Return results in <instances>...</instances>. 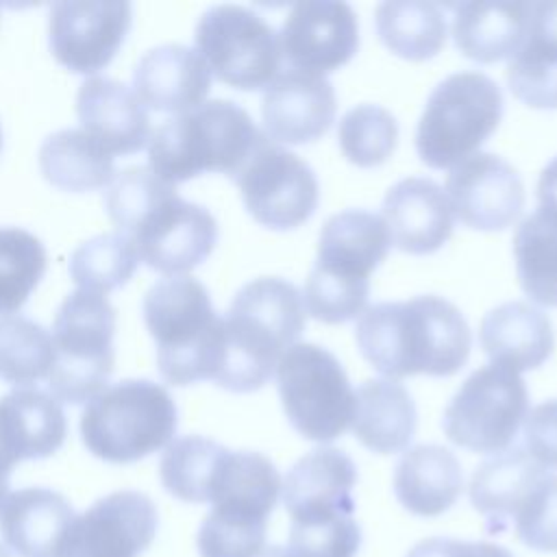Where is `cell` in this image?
Wrapping results in <instances>:
<instances>
[{
  "mask_svg": "<svg viewBox=\"0 0 557 557\" xmlns=\"http://www.w3.org/2000/svg\"><path fill=\"white\" fill-rule=\"evenodd\" d=\"M355 339L363 359L392 381L411 374L450 376L463 368L472 346L461 311L435 294L366 307Z\"/></svg>",
  "mask_w": 557,
  "mask_h": 557,
  "instance_id": "6da1fadb",
  "label": "cell"
},
{
  "mask_svg": "<svg viewBox=\"0 0 557 557\" xmlns=\"http://www.w3.org/2000/svg\"><path fill=\"white\" fill-rule=\"evenodd\" d=\"M305 300L294 283L278 276L246 283L222 318L224 357L215 385L237 394L263 387L281 355L305 331Z\"/></svg>",
  "mask_w": 557,
  "mask_h": 557,
  "instance_id": "7a4b0ae2",
  "label": "cell"
},
{
  "mask_svg": "<svg viewBox=\"0 0 557 557\" xmlns=\"http://www.w3.org/2000/svg\"><path fill=\"white\" fill-rule=\"evenodd\" d=\"M392 237L381 215L346 209L331 215L318 239V259L305 283L307 311L326 324H342L363 313L370 274L387 257Z\"/></svg>",
  "mask_w": 557,
  "mask_h": 557,
  "instance_id": "3957f363",
  "label": "cell"
},
{
  "mask_svg": "<svg viewBox=\"0 0 557 557\" xmlns=\"http://www.w3.org/2000/svg\"><path fill=\"white\" fill-rule=\"evenodd\" d=\"M141 311L157 344L159 374L170 385L215 381L224 357V324L198 278H159L146 292Z\"/></svg>",
  "mask_w": 557,
  "mask_h": 557,
  "instance_id": "277c9868",
  "label": "cell"
},
{
  "mask_svg": "<svg viewBox=\"0 0 557 557\" xmlns=\"http://www.w3.org/2000/svg\"><path fill=\"white\" fill-rule=\"evenodd\" d=\"M263 137L248 111L233 100H207L152 131L148 168L170 185L205 172L235 178Z\"/></svg>",
  "mask_w": 557,
  "mask_h": 557,
  "instance_id": "5b68a950",
  "label": "cell"
},
{
  "mask_svg": "<svg viewBox=\"0 0 557 557\" xmlns=\"http://www.w3.org/2000/svg\"><path fill=\"white\" fill-rule=\"evenodd\" d=\"M178 426L170 392L148 379H124L96 394L81 416L87 450L109 463L139 461L172 442Z\"/></svg>",
  "mask_w": 557,
  "mask_h": 557,
  "instance_id": "8992f818",
  "label": "cell"
},
{
  "mask_svg": "<svg viewBox=\"0 0 557 557\" xmlns=\"http://www.w3.org/2000/svg\"><path fill=\"white\" fill-rule=\"evenodd\" d=\"M115 309L107 296L76 289L65 296L52 324L54 361L48 387L61 403L81 405L100 394L115 366Z\"/></svg>",
  "mask_w": 557,
  "mask_h": 557,
  "instance_id": "52a82bcc",
  "label": "cell"
},
{
  "mask_svg": "<svg viewBox=\"0 0 557 557\" xmlns=\"http://www.w3.org/2000/svg\"><path fill=\"white\" fill-rule=\"evenodd\" d=\"M503 117V94L483 72H455L429 96L416 131L420 159L435 170L472 157Z\"/></svg>",
  "mask_w": 557,
  "mask_h": 557,
  "instance_id": "ba28073f",
  "label": "cell"
},
{
  "mask_svg": "<svg viewBox=\"0 0 557 557\" xmlns=\"http://www.w3.org/2000/svg\"><path fill=\"white\" fill-rule=\"evenodd\" d=\"M274 374L283 411L302 437L331 442L350 426L355 392L333 352L296 342L281 355Z\"/></svg>",
  "mask_w": 557,
  "mask_h": 557,
  "instance_id": "9c48e42d",
  "label": "cell"
},
{
  "mask_svg": "<svg viewBox=\"0 0 557 557\" xmlns=\"http://www.w3.org/2000/svg\"><path fill=\"white\" fill-rule=\"evenodd\" d=\"M529 413V392L518 372L503 366L474 370L448 403L442 429L446 437L472 453L507 450Z\"/></svg>",
  "mask_w": 557,
  "mask_h": 557,
  "instance_id": "30bf717a",
  "label": "cell"
},
{
  "mask_svg": "<svg viewBox=\"0 0 557 557\" xmlns=\"http://www.w3.org/2000/svg\"><path fill=\"white\" fill-rule=\"evenodd\" d=\"M194 39L209 72L235 89L268 87L281 70L278 33L252 9L239 4L207 9Z\"/></svg>",
  "mask_w": 557,
  "mask_h": 557,
  "instance_id": "8fae6325",
  "label": "cell"
},
{
  "mask_svg": "<svg viewBox=\"0 0 557 557\" xmlns=\"http://www.w3.org/2000/svg\"><path fill=\"white\" fill-rule=\"evenodd\" d=\"M233 181L248 213L274 231L305 224L318 207L320 185L311 165L268 135Z\"/></svg>",
  "mask_w": 557,
  "mask_h": 557,
  "instance_id": "7c38bea8",
  "label": "cell"
},
{
  "mask_svg": "<svg viewBox=\"0 0 557 557\" xmlns=\"http://www.w3.org/2000/svg\"><path fill=\"white\" fill-rule=\"evenodd\" d=\"M128 237L148 268L181 276L211 255L218 242V222L207 207L183 200L172 185L141 215Z\"/></svg>",
  "mask_w": 557,
  "mask_h": 557,
  "instance_id": "4fadbf2b",
  "label": "cell"
},
{
  "mask_svg": "<svg viewBox=\"0 0 557 557\" xmlns=\"http://www.w3.org/2000/svg\"><path fill=\"white\" fill-rule=\"evenodd\" d=\"M133 9L124 0H61L50 7L52 57L74 74L104 70L131 28Z\"/></svg>",
  "mask_w": 557,
  "mask_h": 557,
  "instance_id": "5bb4252c",
  "label": "cell"
},
{
  "mask_svg": "<svg viewBox=\"0 0 557 557\" xmlns=\"http://www.w3.org/2000/svg\"><path fill=\"white\" fill-rule=\"evenodd\" d=\"M159 513L150 496L122 490L74 518L59 557H137L154 540Z\"/></svg>",
  "mask_w": 557,
  "mask_h": 557,
  "instance_id": "9a60e30c",
  "label": "cell"
},
{
  "mask_svg": "<svg viewBox=\"0 0 557 557\" xmlns=\"http://www.w3.org/2000/svg\"><path fill=\"white\" fill-rule=\"evenodd\" d=\"M281 57L294 70L329 74L359 48V22L346 2L300 0L292 4L278 30Z\"/></svg>",
  "mask_w": 557,
  "mask_h": 557,
  "instance_id": "2e32d148",
  "label": "cell"
},
{
  "mask_svg": "<svg viewBox=\"0 0 557 557\" xmlns=\"http://www.w3.org/2000/svg\"><path fill=\"white\" fill-rule=\"evenodd\" d=\"M444 191L457 220L476 231H503L524 207L520 174L492 152H474L453 165Z\"/></svg>",
  "mask_w": 557,
  "mask_h": 557,
  "instance_id": "e0dca14e",
  "label": "cell"
},
{
  "mask_svg": "<svg viewBox=\"0 0 557 557\" xmlns=\"http://www.w3.org/2000/svg\"><path fill=\"white\" fill-rule=\"evenodd\" d=\"M337 98L322 74L283 70L265 87L261 117L265 135L276 144H309L322 137L335 120Z\"/></svg>",
  "mask_w": 557,
  "mask_h": 557,
  "instance_id": "ac0fdd59",
  "label": "cell"
},
{
  "mask_svg": "<svg viewBox=\"0 0 557 557\" xmlns=\"http://www.w3.org/2000/svg\"><path fill=\"white\" fill-rule=\"evenodd\" d=\"M355 485L357 468L346 453L333 446L309 450L283 481V503L292 524L352 516Z\"/></svg>",
  "mask_w": 557,
  "mask_h": 557,
  "instance_id": "d6986e66",
  "label": "cell"
},
{
  "mask_svg": "<svg viewBox=\"0 0 557 557\" xmlns=\"http://www.w3.org/2000/svg\"><path fill=\"white\" fill-rule=\"evenodd\" d=\"M548 474L544 466L518 446L485 459L472 472L470 503L485 518L487 533L500 535L511 529Z\"/></svg>",
  "mask_w": 557,
  "mask_h": 557,
  "instance_id": "ffe728a7",
  "label": "cell"
},
{
  "mask_svg": "<svg viewBox=\"0 0 557 557\" xmlns=\"http://www.w3.org/2000/svg\"><path fill=\"white\" fill-rule=\"evenodd\" d=\"M383 220L392 244L409 255L435 252L453 235L446 191L426 176H409L392 185L383 198Z\"/></svg>",
  "mask_w": 557,
  "mask_h": 557,
  "instance_id": "44dd1931",
  "label": "cell"
},
{
  "mask_svg": "<svg viewBox=\"0 0 557 557\" xmlns=\"http://www.w3.org/2000/svg\"><path fill=\"white\" fill-rule=\"evenodd\" d=\"M211 89V72L198 50L183 44L150 48L133 70V91L154 111L187 113L200 107Z\"/></svg>",
  "mask_w": 557,
  "mask_h": 557,
  "instance_id": "7402d4cb",
  "label": "cell"
},
{
  "mask_svg": "<svg viewBox=\"0 0 557 557\" xmlns=\"http://www.w3.org/2000/svg\"><path fill=\"white\" fill-rule=\"evenodd\" d=\"M76 115L83 131L109 154H135L152 135L144 102L115 78H87L76 94Z\"/></svg>",
  "mask_w": 557,
  "mask_h": 557,
  "instance_id": "603a6c76",
  "label": "cell"
},
{
  "mask_svg": "<svg viewBox=\"0 0 557 557\" xmlns=\"http://www.w3.org/2000/svg\"><path fill=\"white\" fill-rule=\"evenodd\" d=\"M76 513L70 500L48 487L11 492L0 507V533L17 557H59Z\"/></svg>",
  "mask_w": 557,
  "mask_h": 557,
  "instance_id": "cb8c5ba5",
  "label": "cell"
},
{
  "mask_svg": "<svg viewBox=\"0 0 557 557\" xmlns=\"http://www.w3.org/2000/svg\"><path fill=\"white\" fill-rule=\"evenodd\" d=\"M479 342L494 366L513 372L540 368L553 352L555 333L550 318L522 300L494 307L479 326Z\"/></svg>",
  "mask_w": 557,
  "mask_h": 557,
  "instance_id": "d4e9b609",
  "label": "cell"
},
{
  "mask_svg": "<svg viewBox=\"0 0 557 557\" xmlns=\"http://www.w3.org/2000/svg\"><path fill=\"white\" fill-rule=\"evenodd\" d=\"M67 435L61 403L39 387H15L0 398V444L20 463L54 455Z\"/></svg>",
  "mask_w": 557,
  "mask_h": 557,
  "instance_id": "484cf974",
  "label": "cell"
},
{
  "mask_svg": "<svg viewBox=\"0 0 557 557\" xmlns=\"http://www.w3.org/2000/svg\"><path fill=\"white\" fill-rule=\"evenodd\" d=\"M463 487L459 459L440 444H418L394 468V494L413 516L433 518L448 511Z\"/></svg>",
  "mask_w": 557,
  "mask_h": 557,
  "instance_id": "4316f807",
  "label": "cell"
},
{
  "mask_svg": "<svg viewBox=\"0 0 557 557\" xmlns=\"http://www.w3.org/2000/svg\"><path fill=\"white\" fill-rule=\"evenodd\" d=\"M531 2L476 0L455 7L453 39L459 52L479 63L513 57L529 28Z\"/></svg>",
  "mask_w": 557,
  "mask_h": 557,
  "instance_id": "83f0119b",
  "label": "cell"
},
{
  "mask_svg": "<svg viewBox=\"0 0 557 557\" xmlns=\"http://www.w3.org/2000/svg\"><path fill=\"white\" fill-rule=\"evenodd\" d=\"M281 494L276 466L255 450H226L222 457L209 503L211 511L268 524Z\"/></svg>",
  "mask_w": 557,
  "mask_h": 557,
  "instance_id": "f1b7e54d",
  "label": "cell"
},
{
  "mask_svg": "<svg viewBox=\"0 0 557 557\" xmlns=\"http://www.w3.org/2000/svg\"><path fill=\"white\" fill-rule=\"evenodd\" d=\"M416 422L413 398L398 381L370 379L357 387L350 426L355 437L372 453L405 450L416 433Z\"/></svg>",
  "mask_w": 557,
  "mask_h": 557,
  "instance_id": "f546056e",
  "label": "cell"
},
{
  "mask_svg": "<svg viewBox=\"0 0 557 557\" xmlns=\"http://www.w3.org/2000/svg\"><path fill=\"white\" fill-rule=\"evenodd\" d=\"M44 178L63 191H94L111 183L113 154L83 128H63L48 135L39 148Z\"/></svg>",
  "mask_w": 557,
  "mask_h": 557,
  "instance_id": "4dcf8cb0",
  "label": "cell"
},
{
  "mask_svg": "<svg viewBox=\"0 0 557 557\" xmlns=\"http://www.w3.org/2000/svg\"><path fill=\"white\" fill-rule=\"evenodd\" d=\"M516 274L524 294L544 307H557V211L537 207L513 235Z\"/></svg>",
  "mask_w": 557,
  "mask_h": 557,
  "instance_id": "1f68e13d",
  "label": "cell"
},
{
  "mask_svg": "<svg viewBox=\"0 0 557 557\" xmlns=\"http://www.w3.org/2000/svg\"><path fill=\"white\" fill-rule=\"evenodd\" d=\"M376 33L398 57L424 61L446 44V17L442 9L424 0H389L376 7Z\"/></svg>",
  "mask_w": 557,
  "mask_h": 557,
  "instance_id": "d6a6232c",
  "label": "cell"
},
{
  "mask_svg": "<svg viewBox=\"0 0 557 557\" xmlns=\"http://www.w3.org/2000/svg\"><path fill=\"white\" fill-rule=\"evenodd\" d=\"M228 448L202 437L185 435L174 440L159 463L163 487L185 503H209L218 466Z\"/></svg>",
  "mask_w": 557,
  "mask_h": 557,
  "instance_id": "836d02e7",
  "label": "cell"
},
{
  "mask_svg": "<svg viewBox=\"0 0 557 557\" xmlns=\"http://www.w3.org/2000/svg\"><path fill=\"white\" fill-rule=\"evenodd\" d=\"M139 265L135 244L124 233H102L83 242L70 257V276L78 289L107 296L128 283Z\"/></svg>",
  "mask_w": 557,
  "mask_h": 557,
  "instance_id": "e575fe53",
  "label": "cell"
},
{
  "mask_svg": "<svg viewBox=\"0 0 557 557\" xmlns=\"http://www.w3.org/2000/svg\"><path fill=\"white\" fill-rule=\"evenodd\" d=\"M54 361L52 335L24 315L0 318V381L28 387L48 379Z\"/></svg>",
  "mask_w": 557,
  "mask_h": 557,
  "instance_id": "d590c367",
  "label": "cell"
},
{
  "mask_svg": "<svg viewBox=\"0 0 557 557\" xmlns=\"http://www.w3.org/2000/svg\"><path fill=\"white\" fill-rule=\"evenodd\" d=\"M48 268V255L39 237L7 226L0 228V318L24 307Z\"/></svg>",
  "mask_w": 557,
  "mask_h": 557,
  "instance_id": "8d00e7d4",
  "label": "cell"
},
{
  "mask_svg": "<svg viewBox=\"0 0 557 557\" xmlns=\"http://www.w3.org/2000/svg\"><path fill=\"white\" fill-rule=\"evenodd\" d=\"M337 139L350 163L359 168H374L385 163L394 152L398 122L379 104H357L339 120Z\"/></svg>",
  "mask_w": 557,
  "mask_h": 557,
  "instance_id": "74e56055",
  "label": "cell"
},
{
  "mask_svg": "<svg viewBox=\"0 0 557 557\" xmlns=\"http://www.w3.org/2000/svg\"><path fill=\"white\" fill-rule=\"evenodd\" d=\"M511 94L533 109H557V48L524 37L507 65Z\"/></svg>",
  "mask_w": 557,
  "mask_h": 557,
  "instance_id": "f35d334b",
  "label": "cell"
},
{
  "mask_svg": "<svg viewBox=\"0 0 557 557\" xmlns=\"http://www.w3.org/2000/svg\"><path fill=\"white\" fill-rule=\"evenodd\" d=\"M150 168L133 165L113 174L104 191V209L120 233L128 235L141 215L170 189Z\"/></svg>",
  "mask_w": 557,
  "mask_h": 557,
  "instance_id": "ab89813d",
  "label": "cell"
},
{
  "mask_svg": "<svg viewBox=\"0 0 557 557\" xmlns=\"http://www.w3.org/2000/svg\"><path fill=\"white\" fill-rule=\"evenodd\" d=\"M361 546V529L355 516L289 527V553L294 557H355Z\"/></svg>",
  "mask_w": 557,
  "mask_h": 557,
  "instance_id": "60d3db41",
  "label": "cell"
},
{
  "mask_svg": "<svg viewBox=\"0 0 557 557\" xmlns=\"http://www.w3.org/2000/svg\"><path fill=\"white\" fill-rule=\"evenodd\" d=\"M265 527L209 511L198 529L200 557H252L263 548Z\"/></svg>",
  "mask_w": 557,
  "mask_h": 557,
  "instance_id": "b9f144b4",
  "label": "cell"
},
{
  "mask_svg": "<svg viewBox=\"0 0 557 557\" xmlns=\"http://www.w3.org/2000/svg\"><path fill=\"white\" fill-rule=\"evenodd\" d=\"M516 535L529 548L557 553V474H548L513 524Z\"/></svg>",
  "mask_w": 557,
  "mask_h": 557,
  "instance_id": "7bdbcfd3",
  "label": "cell"
},
{
  "mask_svg": "<svg viewBox=\"0 0 557 557\" xmlns=\"http://www.w3.org/2000/svg\"><path fill=\"white\" fill-rule=\"evenodd\" d=\"M524 450L546 470H557V400H546L527 413Z\"/></svg>",
  "mask_w": 557,
  "mask_h": 557,
  "instance_id": "ee69618b",
  "label": "cell"
},
{
  "mask_svg": "<svg viewBox=\"0 0 557 557\" xmlns=\"http://www.w3.org/2000/svg\"><path fill=\"white\" fill-rule=\"evenodd\" d=\"M405 557H513L507 548L490 542H468L453 537H426Z\"/></svg>",
  "mask_w": 557,
  "mask_h": 557,
  "instance_id": "f6af8a7d",
  "label": "cell"
},
{
  "mask_svg": "<svg viewBox=\"0 0 557 557\" xmlns=\"http://www.w3.org/2000/svg\"><path fill=\"white\" fill-rule=\"evenodd\" d=\"M527 37L557 48V0L531 2Z\"/></svg>",
  "mask_w": 557,
  "mask_h": 557,
  "instance_id": "bcb514c9",
  "label": "cell"
},
{
  "mask_svg": "<svg viewBox=\"0 0 557 557\" xmlns=\"http://www.w3.org/2000/svg\"><path fill=\"white\" fill-rule=\"evenodd\" d=\"M537 207L557 211V157L550 159L537 181Z\"/></svg>",
  "mask_w": 557,
  "mask_h": 557,
  "instance_id": "7dc6e473",
  "label": "cell"
},
{
  "mask_svg": "<svg viewBox=\"0 0 557 557\" xmlns=\"http://www.w3.org/2000/svg\"><path fill=\"white\" fill-rule=\"evenodd\" d=\"M15 459L9 455V450L0 444V507L9 496V483H11V472L15 468Z\"/></svg>",
  "mask_w": 557,
  "mask_h": 557,
  "instance_id": "c3c4849f",
  "label": "cell"
},
{
  "mask_svg": "<svg viewBox=\"0 0 557 557\" xmlns=\"http://www.w3.org/2000/svg\"><path fill=\"white\" fill-rule=\"evenodd\" d=\"M252 557H294V555L289 553V548H283V546H265Z\"/></svg>",
  "mask_w": 557,
  "mask_h": 557,
  "instance_id": "681fc988",
  "label": "cell"
},
{
  "mask_svg": "<svg viewBox=\"0 0 557 557\" xmlns=\"http://www.w3.org/2000/svg\"><path fill=\"white\" fill-rule=\"evenodd\" d=\"M0 557H11V555H9V550H7L2 544H0Z\"/></svg>",
  "mask_w": 557,
  "mask_h": 557,
  "instance_id": "f907efd6",
  "label": "cell"
},
{
  "mask_svg": "<svg viewBox=\"0 0 557 557\" xmlns=\"http://www.w3.org/2000/svg\"><path fill=\"white\" fill-rule=\"evenodd\" d=\"M0 148H2V128H0Z\"/></svg>",
  "mask_w": 557,
  "mask_h": 557,
  "instance_id": "816d5d0a",
  "label": "cell"
}]
</instances>
